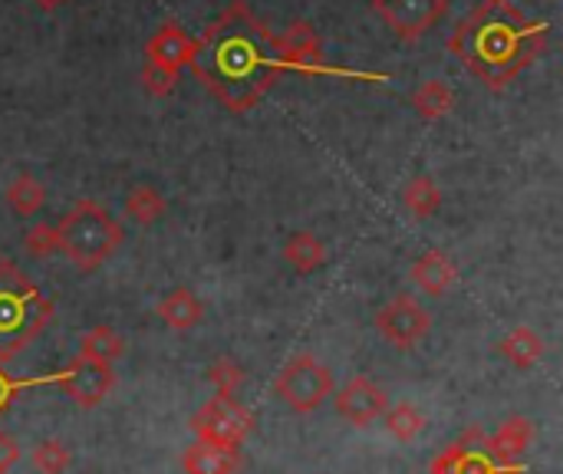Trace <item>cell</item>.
Instances as JSON below:
<instances>
[{"label": "cell", "mask_w": 563, "mask_h": 474, "mask_svg": "<svg viewBox=\"0 0 563 474\" xmlns=\"http://www.w3.org/2000/svg\"><path fill=\"white\" fill-rule=\"evenodd\" d=\"M188 66L231 112L257 106L284 76L277 36L267 33V26L247 10V3H231L205 30V36L195 40V56Z\"/></svg>", "instance_id": "6da1fadb"}, {"label": "cell", "mask_w": 563, "mask_h": 474, "mask_svg": "<svg viewBox=\"0 0 563 474\" xmlns=\"http://www.w3.org/2000/svg\"><path fill=\"white\" fill-rule=\"evenodd\" d=\"M548 46V23L525 16L511 0H482L449 36V49L488 86L505 89Z\"/></svg>", "instance_id": "7a4b0ae2"}, {"label": "cell", "mask_w": 563, "mask_h": 474, "mask_svg": "<svg viewBox=\"0 0 563 474\" xmlns=\"http://www.w3.org/2000/svg\"><path fill=\"white\" fill-rule=\"evenodd\" d=\"M53 320V304L13 264L0 261V360L23 353Z\"/></svg>", "instance_id": "3957f363"}, {"label": "cell", "mask_w": 563, "mask_h": 474, "mask_svg": "<svg viewBox=\"0 0 563 474\" xmlns=\"http://www.w3.org/2000/svg\"><path fill=\"white\" fill-rule=\"evenodd\" d=\"M56 234L59 251L79 271H96L99 264H106L125 238L122 224L109 218V211L96 201H76L56 224Z\"/></svg>", "instance_id": "277c9868"}, {"label": "cell", "mask_w": 563, "mask_h": 474, "mask_svg": "<svg viewBox=\"0 0 563 474\" xmlns=\"http://www.w3.org/2000/svg\"><path fill=\"white\" fill-rule=\"evenodd\" d=\"M274 389L294 412H313L327 403V396H333V373L317 356L300 353L280 370Z\"/></svg>", "instance_id": "5b68a950"}, {"label": "cell", "mask_w": 563, "mask_h": 474, "mask_svg": "<svg viewBox=\"0 0 563 474\" xmlns=\"http://www.w3.org/2000/svg\"><path fill=\"white\" fill-rule=\"evenodd\" d=\"M251 429H254V416L234 396H214L191 416L195 439L218 449H241Z\"/></svg>", "instance_id": "8992f818"}, {"label": "cell", "mask_w": 563, "mask_h": 474, "mask_svg": "<svg viewBox=\"0 0 563 474\" xmlns=\"http://www.w3.org/2000/svg\"><path fill=\"white\" fill-rule=\"evenodd\" d=\"M432 474H521V462H505L495 449L492 439L478 429L465 432L455 445H449L435 462Z\"/></svg>", "instance_id": "52a82bcc"}, {"label": "cell", "mask_w": 563, "mask_h": 474, "mask_svg": "<svg viewBox=\"0 0 563 474\" xmlns=\"http://www.w3.org/2000/svg\"><path fill=\"white\" fill-rule=\"evenodd\" d=\"M43 383H56L79 409H96V406H102L106 396L112 393L115 373H112V366H106V363H96V360H89V356H76L63 373H56V376H49V379H43Z\"/></svg>", "instance_id": "ba28073f"}, {"label": "cell", "mask_w": 563, "mask_h": 474, "mask_svg": "<svg viewBox=\"0 0 563 474\" xmlns=\"http://www.w3.org/2000/svg\"><path fill=\"white\" fill-rule=\"evenodd\" d=\"M373 10L399 40L416 43L445 16L449 0H373Z\"/></svg>", "instance_id": "9c48e42d"}, {"label": "cell", "mask_w": 563, "mask_h": 474, "mask_svg": "<svg viewBox=\"0 0 563 474\" xmlns=\"http://www.w3.org/2000/svg\"><path fill=\"white\" fill-rule=\"evenodd\" d=\"M376 330L399 350L416 346L429 330H432V317L429 310L412 297V294H399L396 300H389L379 313H376Z\"/></svg>", "instance_id": "30bf717a"}, {"label": "cell", "mask_w": 563, "mask_h": 474, "mask_svg": "<svg viewBox=\"0 0 563 474\" xmlns=\"http://www.w3.org/2000/svg\"><path fill=\"white\" fill-rule=\"evenodd\" d=\"M386 409H389V396H386L373 379H366V376L350 379V383L336 393V412H340L346 422L360 426V429H366V426H373L376 419H383Z\"/></svg>", "instance_id": "8fae6325"}, {"label": "cell", "mask_w": 563, "mask_h": 474, "mask_svg": "<svg viewBox=\"0 0 563 474\" xmlns=\"http://www.w3.org/2000/svg\"><path fill=\"white\" fill-rule=\"evenodd\" d=\"M277 56L284 69H300V73H320L323 69V46L317 30L307 20H297L287 26L284 36H277Z\"/></svg>", "instance_id": "7c38bea8"}, {"label": "cell", "mask_w": 563, "mask_h": 474, "mask_svg": "<svg viewBox=\"0 0 563 474\" xmlns=\"http://www.w3.org/2000/svg\"><path fill=\"white\" fill-rule=\"evenodd\" d=\"M191 56H195V40L178 23H165L145 46L148 63H158V66L175 69V73H178V66H188Z\"/></svg>", "instance_id": "4fadbf2b"}, {"label": "cell", "mask_w": 563, "mask_h": 474, "mask_svg": "<svg viewBox=\"0 0 563 474\" xmlns=\"http://www.w3.org/2000/svg\"><path fill=\"white\" fill-rule=\"evenodd\" d=\"M412 280H416L426 294L442 297V294H449V290L455 287L459 267H455V261H452L445 251H426V254L412 264Z\"/></svg>", "instance_id": "5bb4252c"}, {"label": "cell", "mask_w": 563, "mask_h": 474, "mask_svg": "<svg viewBox=\"0 0 563 474\" xmlns=\"http://www.w3.org/2000/svg\"><path fill=\"white\" fill-rule=\"evenodd\" d=\"M185 474H238L241 469V452L238 449H218L208 442H195L181 455Z\"/></svg>", "instance_id": "9a60e30c"}, {"label": "cell", "mask_w": 563, "mask_h": 474, "mask_svg": "<svg viewBox=\"0 0 563 474\" xmlns=\"http://www.w3.org/2000/svg\"><path fill=\"white\" fill-rule=\"evenodd\" d=\"M284 261H287L300 277H307V274H313V271H320V267L327 264V247L320 244L317 234L297 231V234H290L287 244H284Z\"/></svg>", "instance_id": "2e32d148"}, {"label": "cell", "mask_w": 563, "mask_h": 474, "mask_svg": "<svg viewBox=\"0 0 563 474\" xmlns=\"http://www.w3.org/2000/svg\"><path fill=\"white\" fill-rule=\"evenodd\" d=\"M158 317H162V323L172 327V330H191V327L201 323L205 307H201V300H198L191 290L178 287V290H172V294L158 304Z\"/></svg>", "instance_id": "e0dca14e"}, {"label": "cell", "mask_w": 563, "mask_h": 474, "mask_svg": "<svg viewBox=\"0 0 563 474\" xmlns=\"http://www.w3.org/2000/svg\"><path fill=\"white\" fill-rule=\"evenodd\" d=\"M492 439V449L505 459V462H521L525 452L531 449V439H534V426L525 419V416H511Z\"/></svg>", "instance_id": "ac0fdd59"}, {"label": "cell", "mask_w": 563, "mask_h": 474, "mask_svg": "<svg viewBox=\"0 0 563 474\" xmlns=\"http://www.w3.org/2000/svg\"><path fill=\"white\" fill-rule=\"evenodd\" d=\"M412 109H416L422 119L435 122V119H442V115H449V112L455 109V92H452L442 79H426V82L412 92Z\"/></svg>", "instance_id": "d6986e66"}, {"label": "cell", "mask_w": 563, "mask_h": 474, "mask_svg": "<svg viewBox=\"0 0 563 474\" xmlns=\"http://www.w3.org/2000/svg\"><path fill=\"white\" fill-rule=\"evenodd\" d=\"M501 353H505L515 366L531 370L534 363L544 360V340H541V333H534L531 327H518V330H511V333L501 340Z\"/></svg>", "instance_id": "ffe728a7"}, {"label": "cell", "mask_w": 563, "mask_h": 474, "mask_svg": "<svg viewBox=\"0 0 563 474\" xmlns=\"http://www.w3.org/2000/svg\"><path fill=\"white\" fill-rule=\"evenodd\" d=\"M165 211H168V201H165V195L155 185H135L125 195V214L132 221H139L142 228L145 224H155Z\"/></svg>", "instance_id": "44dd1931"}, {"label": "cell", "mask_w": 563, "mask_h": 474, "mask_svg": "<svg viewBox=\"0 0 563 474\" xmlns=\"http://www.w3.org/2000/svg\"><path fill=\"white\" fill-rule=\"evenodd\" d=\"M43 201H46V188L33 178V175H16L10 185H7V205L13 208V214H20V218H30V214H36L40 208H43Z\"/></svg>", "instance_id": "7402d4cb"}, {"label": "cell", "mask_w": 563, "mask_h": 474, "mask_svg": "<svg viewBox=\"0 0 563 474\" xmlns=\"http://www.w3.org/2000/svg\"><path fill=\"white\" fill-rule=\"evenodd\" d=\"M125 353V340L112 330V327H96L82 337V346H79V356H89L96 363H106L112 366L119 356Z\"/></svg>", "instance_id": "603a6c76"}, {"label": "cell", "mask_w": 563, "mask_h": 474, "mask_svg": "<svg viewBox=\"0 0 563 474\" xmlns=\"http://www.w3.org/2000/svg\"><path fill=\"white\" fill-rule=\"evenodd\" d=\"M402 201H406V208H409L416 218H429V214H435V211L442 208V188H439L429 175H419V178H412V181L406 185Z\"/></svg>", "instance_id": "cb8c5ba5"}, {"label": "cell", "mask_w": 563, "mask_h": 474, "mask_svg": "<svg viewBox=\"0 0 563 474\" xmlns=\"http://www.w3.org/2000/svg\"><path fill=\"white\" fill-rule=\"evenodd\" d=\"M386 429H389V436H393V439H399V442H412V439H419V432L426 429V416H422V409H419V406H412V403H399V406L386 409Z\"/></svg>", "instance_id": "d4e9b609"}, {"label": "cell", "mask_w": 563, "mask_h": 474, "mask_svg": "<svg viewBox=\"0 0 563 474\" xmlns=\"http://www.w3.org/2000/svg\"><path fill=\"white\" fill-rule=\"evenodd\" d=\"M30 462H33L36 472L63 474L69 469V449H66L63 442H56V439H46V442H40V445L30 452Z\"/></svg>", "instance_id": "484cf974"}, {"label": "cell", "mask_w": 563, "mask_h": 474, "mask_svg": "<svg viewBox=\"0 0 563 474\" xmlns=\"http://www.w3.org/2000/svg\"><path fill=\"white\" fill-rule=\"evenodd\" d=\"M211 383H214L218 396H234L241 389V383H244V370L234 360L221 356V360L211 363Z\"/></svg>", "instance_id": "4316f807"}, {"label": "cell", "mask_w": 563, "mask_h": 474, "mask_svg": "<svg viewBox=\"0 0 563 474\" xmlns=\"http://www.w3.org/2000/svg\"><path fill=\"white\" fill-rule=\"evenodd\" d=\"M23 244H26V254H33V257H46V254L59 251V234H56V228H53V224H36V228H30V231H26Z\"/></svg>", "instance_id": "83f0119b"}, {"label": "cell", "mask_w": 563, "mask_h": 474, "mask_svg": "<svg viewBox=\"0 0 563 474\" xmlns=\"http://www.w3.org/2000/svg\"><path fill=\"white\" fill-rule=\"evenodd\" d=\"M175 79H178V73L175 69H165L158 63H145V69H142V86L152 96H168L175 89Z\"/></svg>", "instance_id": "f1b7e54d"}, {"label": "cell", "mask_w": 563, "mask_h": 474, "mask_svg": "<svg viewBox=\"0 0 563 474\" xmlns=\"http://www.w3.org/2000/svg\"><path fill=\"white\" fill-rule=\"evenodd\" d=\"M20 442L10 432H0V474H7L16 462H20Z\"/></svg>", "instance_id": "f546056e"}, {"label": "cell", "mask_w": 563, "mask_h": 474, "mask_svg": "<svg viewBox=\"0 0 563 474\" xmlns=\"http://www.w3.org/2000/svg\"><path fill=\"white\" fill-rule=\"evenodd\" d=\"M23 386H30V383H13V379L0 370V412L16 399V393H20Z\"/></svg>", "instance_id": "4dcf8cb0"}, {"label": "cell", "mask_w": 563, "mask_h": 474, "mask_svg": "<svg viewBox=\"0 0 563 474\" xmlns=\"http://www.w3.org/2000/svg\"><path fill=\"white\" fill-rule=\"evenodd\" d=\"M36 7H43V10H56V7H63L66 0H33Z\"/></svg>", "instance_id": "1f68e13d"}]
</instances>
